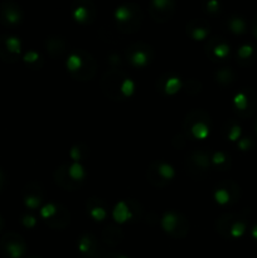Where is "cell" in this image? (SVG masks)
<instances>
[{
	"instance_id": "cell-1",
	"label": "cell",
	"mask_w": 257,
	"mask_h": 258,
	"mask_svg": "<svg viewBox=\"0 0 257 258\" xmlns=\"http://www.w3.org/2000/svg\"><path fill=\"white\" fill-rule=\"evenodd\" d=\"M102 92L113 101H126L133 96L135 91V83L133 78L118 68H111L106 71L100 81Z\"/></svg>"
},
{
	"instance_id": "cell-2",
	"label": "cell",
	"mask_w": 257,
	"mask_h": 258,
	"mask_svg": "<svg viewBox=\"0 0 257 258\" xmlns=\"http://www.w3.org/2000/svg\"><path fill=\"white\" fill-rule=\"evenodd\" d=\"M66 67L71 77L77 81H90L97 71V62L88 50H70L66 59Z\"/></svg>"
},
{
	"instance_id": "cell-3",
	"label": "cell",
	"mask_w": 257,
	"mask_h": 258,
	"mask_svg": "<svg viewBox=\"0 0 257 258\" xmlns=\"http://www.w3.org/2000/svg\"><path fill=\"white\" fill-rule=\"evenodd\" d=\"M249 227L248 217L244 213L226 212L222 213L214 222L217 233L224 239H238L244 236Z\"/></svg>"
},
{
	"instance_id": "cell-4",
	"label": "cell",
	"mask_w": 257,
	"mask_h": 258,
	"mask_svg": "<svg viewBox=\"0 0 257 258\" xmlns=\"http://www.w3.org/2000/svg\"><path fill=\"white\" fill-rule=\"evenodd\" d=\"M86 178H87V173L82 164L72 160L60 164L53 174L55 184L65 190H76L81 188Z\"/></svg>"
},
{
	"instance_id": "cell-5",
	"label": "cell",
	"mask_w": 257,
	"mask_h": 258,
	"mask_svg": "<svg viewBox=\"0 0 257 258\" xmlns=\"http://www.w3.org/2000/svg\"><path fill=\"white\" fill-rule=\"evenodd\" d=\"M115 20L121 33L130 34L140 29L143 24V10L135 2H127L118 5L115 10Z\"/></svg>"
},
{
	"instance_id": "cell-6",
	"label": "cell",
	"mask_w": 257,
	"mask_h": 258,
	"mask_svg": "<svg viewBox=\"0 0 257 258\" xmlns=\"http://www.w3.org/2000/svg\"><path fill=\"white\" fill-rule=\"evenodd\" d=\"M212 118L207 111L202 108L191 110L186 113L183 121V131L191 140H203L211 133Z\"/></svg>"
},
{
	"instance_id": "cell-7",
	"label": "cell",
	"mask_w": 257,
	"mask_h": 258,
	"mask_svg": "<svg viewBox=\"0 0 257 258\" xmlns=\"http://www.w3.org/2000/svg\"><path fill=\"white\" fill-rule=\"evenodd\" d=\"M211 155L212 151L204 149H197L186 154L184 159V168L188 175L196 180L206 178L212 170Z\"/></svg>"
},
{
	"instance_id": "cell-8",
	"label": "cell",
	"mask_w": 257,
	"mask_h": 258,
	"mask_svg": "<svg viewBox=\"0 0 257 258\" xmlns=\"http://www.w3.org/2000/svg\"><path fill=\"white\" fill-rule=\"evenodd\" d=\"M232 108L239 118H249L257 112V91L253 87H242L232 98Z\"/></svg>"
},
{
	"instance_id": "cell-9",
	"label": "cell",
	"mask_w": 257,
	"mask_h": 258,
	"mask_svg": "<svg viewBox=\"0 0 257 258\" xmlns=\"http://www.w3.org/2000/svg\"><path fill=\"white\" fill-rule=\"evenodd\" d=\"M40 218L53 229H63L70 224V211L59 202H48L40 208Z\"/></svg>"
},
{
	"instance_id": "cell-10",
	"label": "cell",
	"mask_w": 257,
	"mask_h": 258,
	"mask_svg": "<svg viewBox=\"0 0 257 258\" xmlns=\"http://www.w3.org/2000/svg\"><path fill=\"white\" fill-rule=\"evenodd\" d=\"M160 224L164 231L173 238H184L189 232V221L178 211H168L163 214Z\"/></svg>"
},
{
	"instance_id": "cell-11",
	"label": "cell",
	"mask_w": 257,
	"mask_h": 258,
	"mask_svg": "<svg viewBox=\"0 0 257 258\" xmlns=\"http://www.w3.org/2000/svg\"><path fill=\"white\" fill-rule=\"evenodd\" d=\"M143 206L135 199L120 201L112 211V218L116 223H136L143 217Z\"/></svg>"
},
{
	"instance_id": "cell-12",
	"label": "cell",
	"mask_w": 257,
	"mask_h": 258,
	"mask_svg": "<svg viewBox=\"0 0 257 258\" xmlns=\"http://www.w3.org/2000/svg\"><path fill=\"white\" fill-rule=\"evenodd\" d=\"M175 171L169 163L164 160H154L149 164L146 170V178L149 183L155 188H164L171 183Z\"/></svg>"
},
{
	"instance_id": "cell-13",
	"label": "cell",
	"mask_w": 257,
	"mask_h": 258,
	"mask_svg": "<svg viewBox=\"0 0 257 258\" xmlns=\"http://www.w3.org/2000/svg\"><path fill=\"white\" fill-rule=\"evenodd\" d=\"M125 58L134 67H146L154 59V49L149 43L134 42L125 50Z\"/></svg>"
},
{
	"instance_id": "cell-14",
	"label": "cell",
	"mask_w": 257,
	"mask_h": 258,
	"mask_svg": "<svg viewBox=\"0 0 257 258\" xmlns=\"http://www.w3.org/2000/svg\"><path fill=\"white\" fill-rule=\"evenodd\" d=\"M241 198V186L234 180H222L213 189V199L219 206H233Z\"/></svg>"
},
{
	"instance_id": "cell-15",
	"label": "cell",
	"mask_w": 257,
	"mask_h": 258,
	"mask_svg": "<svg viewBox=\"0 0 257 258\" xmlns=\"http://www.w3.org/2000/svg\"><path fill=\"white\" fill-rule=\"evenodd\" d=\"M204 53L213 62H226L231 57V44L219 35H213L206 39Z\"/></svg>"
},
{
	"instance_id": "cell-16",
	"label": "cell",
	"mask_w": 257,
	"mask_h": 258,
	"mask_svg": "<svg viewBox=\"0 0 257 258\" xmlns=\"http://www.w3.org/2000/svg\"><path fill=\"white\" fill-rule=\"evenodd\" d=\"M0 251L7 258H22L27 252V243L20 234L7 232L0 239Z\"/></svg>"
},
{
	"instance_id": "cell-17",
	"label": "cell",
	"mask_w": 257,
	"mask_h": 258,
	"mask_svg": "<svg viewBox=\"0 0 257 258\" xmlns=\"http://www.w3.org/2000/svg\"><path fill=\"white\" fill-rule=\"evenodd\" d=\"M22 55V42L12 34H0V59L7 63L19 60Z\"/></svg>"
},
{
	"instance_id": "cell-18",
	"label": "cell",
	"mask_w": 257,
	"mask_h": 258,
	"mask_svg": "<svg viewBox=\"0 0 257 258\" xmlns=\"http://www.w3.org/2000/svg\"><path fill=\"white\" fill-rule=\"evenodd\" d=\"M71 15L81 24H91L96 20L97 10L91 0H75L71 5Z\"/></svg>"
},
{
	"instance_id": "cell-19",
	"label": "cell",
	"mask_w": 257,
	"mask_h": 258,
	"mask_svg": "<svg viewBox=\"0 0 257 258\" xmlns=\"http://www.w3.org/2000/svg\"><path fill=\"white\" fill-rule=\"evenodd\" d=\"M24 18V12L18 3L5 0L0 3V23L5 27H15Z\"/></svg>"
},
{
	"instance_id": "cell-20",
	"label": "cell",
	"mask_w": 257,
	"mask_h": 258,
	"mask_svg": "<svg viewBox=\"0 0 257 258\" xmlns=\"http://www.w3.org/2000/svg\"><path fill=\"white\" fill-rule=\"evenodd\" d=\"M77 248L86 258H103L105 256V251L100 241L88 232H85L78 237Z\"/></svg>"
},
{
	"instance_id": "cell-21",
	"label": "cell",
	"mask_w": 257,
	"mask_h": 258,
	"mask_svg": "<svg viewBox=\"0 0 257 258\" xmlns=\"http://www.w3.org/2000/svg\"><path fill=\"white\" fill-rule=\"evenodd\" d=\"M45 193L43 186L39 183H28L23 188V202L29 212H34L39 209L44 203Z\"/></svg>"
},
{
	"instance_id": "cell-22",
	"label": "cell",
	"mask_w": 257,
	"mask_h": 258,
	"mask_svg": "<svg viewBox=\"0 0 257 258\" xmlns=\"http://www.w3.org/2000/svg\"><path fill=\"white\" fill-rule=\"evenodd\" d=\"M176 4L174 0H151L148 4L149 14L155 22L164 23L175 13Z\"/></svg>"
},
{
	"instance_id": "cell-23",
	"label": "cell",
	"mask_w": 257,
	"mask_h": 258,
	"mask_svg": "<svg viewBox=\"0 0 257 258\" xmlns=\"http://www.w3.org/2000/svg\"><path fill=\"white\" fill-rule=\"evenodd\" d=\"M85 208L90 218L95 222L107 221L112 211L110 209V204L98 197H91L86 201Z\"/></svg>"
},
{
	"instance_id": "cell-24",
	"label": "cell",
	"mask_w": 257,
	"mask_h": 258,
	"mask_svg": "<svg viewBox=\"0 0 257 258\" xmlns=\"http://www.w3.org/2000/svg\"><path fill=\"white\" fill-rule=\"evenodd\" d=\"M183 87L180 76L174 71H166L161 73L155 82V88L164 95H174Z\"/></svg>"
},
{
	"instance_id": "cell-25",
	"label": "cell",
	"mask_w": 257,
	"mask_h": 258,
	"mask_svg": "<svg viewBox=\"0 0 257 258\" xmlns=\"http://www.w3.org/2000/svg\"><path fill=\"white\" fill-rule=\"evenodd\" d=\"M186 34L194 40H203L209 38L211 25L203 18H193L185 25Z\"/></svg>"
},
{
	"instance_id": "cell-26",
	"label": "cell",
	"mask_w": 257,
	"mask_h": 258,
	"mask_svg": "<svg viewBox=\"0 0 257 258\" xmlns=\"http://www.w3.org/2000/svg\"><path fill=\"white\" fill-rule=\"evenodd\" d=\"M45 50L48 52V54L50 55L54 59H58V58H62L63 55L68 54L70 50H68V43L67 40L63 37L57 34H52L45 39L44 42Z\"/></svg>"
},
{
	"instance_id": "cell-27",
	"label": "cell",
	"mask_w": 257,
	"mask_h": 258,
	"mask_svg": "<svg viewBox=\"0 0 257 258\" xmlns=\"http://www.w3.org/2000/svg\"><path fill=\"white\" fill-rule=\"evenodd\" d=\"M257 58V49L252 43L244 42L238 47L236 52L237 63L242 67H249L254 64Z\"/></svg>"
},
{
	"instance_id": "cell-28",
	"label": "cell",
	"mask_w": 257,
	"mask_h": 258,
	"mask_svg": "<svg viewBox=\"0 0 257 258\" xmlns=\"http://www.w3.org/2000/svg\"><path fill=\"white\" fill-rule=\"evenodd\" d=\"M123 239V231L117 223H110L102 229L101 241L108 246H117Z\"/></svg>"
},
{
	"instance_id": "cell-29",
	"label": "cell",
	"mask_w": 257,
	"mask_h": 258,
	"mask_svg": "<svg viewBox=\"0 0 257 258\" xmlns=\"http://www.w3.org/2000/svg\"><path fill=\"white\" fill-rule=\"evenodd\" d=\"M223 25L227 30H229V32L237 35L244 34V33L247 32V29H248V23H247V20L239 14L228 15V17L224 19Z\"/></svg>"
},
{
	"instance_id": "cell-30",
	"label": "cell",
	"mask_w": 257,
	"mask_h": 258,
	"mask_svg": "<svg viewBox=\"0 0 257 258\" xmlns=\"http://www.w3.org/2000/svg\"><path fill=\"white\" fill-rule=\"evenodd\" d=\"M211 161L212 170L222 171V173L229 170L232 166V156L229 155V153H227L224 150L212 151Z\"/></svg>"
},
{
	"instance_id": "cell-31",
	"label": "cell",
	"mask_w": 257,
	"mask_h": 258,
	"mask_svg": "<svg viewBox=\"0 0 257 258\" xmlns=\"http://www.w3.org/2000/svg\"><path fill=\"white\" fill-rule=\"evenodd\" d=\"M222 135L232 143H237L242 138V126L236 120H227L222 125Z\"/></svg>"
},
{
	"instance_id": "cell-32",
	"label": "cell",
	"mask_w": 257,
	"mask_h": 258,
	"mask_svg": "<svg viewBox=\"0 0 257 258\" xmlns=\"http://www.w3.org/2000/svg\"><path fill=\"white\" fill-rule=\"evenodd\" d=\"M236 78V72H234L233 68L228 67V66L218 68V70H216V72H214V80L222 86L232 85V83H234Z\"/></svg>"
},
{
	"instance_id": "cell-33",
	"label": "cell",
	"mask_w": 257,
	"mask_h": 258,
	"mask_svg": "<svg viewBox=\"0 0 257 258\" xmlns=\"http://www.w3.org/2000/svg\"><path fill=\"white\" fill-rule=\"evenodd\" d=\"M23 60H24L25 64L29 66L30 68H34V70H39L44 64V57L34 49L27 50L23 55Z\"/></svg>"
},
{
	"instance_id": "cell-34",
	"label": "cell",
	"mask_w": 257,
	"mask_h": 258,
	"mask_svg": "<svg viewBox=\"0 0 257 258\" xmlns=\"http://www.w3.org/2000/svg\"><path fill=\"white\" fill-rule=\"evenodd\" d=\"M88 154H90V150H88L87 145H85V144H76L70 151L71 159L76 163H81V161L85 160Z\"/></svg>"
},
{
	"instance_id": "cell-35",
	"label": "cell",
	"mask_w": 257,
	"mask_h": 258,
	"mask_svg": "<svg viewBox=\"0 0 257 258\" xmlns=\"http://www.w3.org/2000/svg\"><path fill=\"white\" fill-rule=\"evenodd\" d=\"M202 8L207 14L216 15L222 12V4L218 0H206V2L202 3Z\"/></svg>"
},
{
	"instance_id": "cell-36",
	"label": "cell",
	"mask_w": 257,
	"mask_h": 258,
	"mask_svg": "<svg viewBox=\"0 0 257 258\" xmlns=\"http://www.w3.org/2000/svg\"><path fill=\"white\" fill-rule=\"evenodd\" d=\"M236 144H237V148H238L239 150L246 153V151L252 150V149L254 148V145H256V140H254L252 136L244 135V136H242V138L239 139Z\"/></svg>"
},
{
	"instance_id": "cell-37",
	"label": "cell",
	"mask_w": 257,
	"mask_h": 258,
	"mask_svg": "<svg viewBox=\"0 0 257 258\" xmlns=\"http://www.w3.org/2000/svg\"><path fill=\"white\" fill-rule=\"evenodd\" d=\"M20 222H22V224L25 227V228H33V227L37 224L38 221L35 214L33 213V212L28 211L20 216Z\"/></svg>"
},
{
	"instance_id": "cell-38",
	"label": "cell",
	"mask_w": 257,
	"mask_h": 258,
	"mask_svg": "<svg viewBox=\"0 0 257 258\" xmlns=\"http://www.w3.org/2000/svg\"><path fill=\"white\" fill-rule=\"evenodd\" d=\"M183 88L189 93V95H196V93H198L199 91H201L202 85L201 82H198L197 80H193V78H191V80L184 81Z\"/></svg>"
},
{
	"instance_id": "cell-39",
	"label": "cell",
	"mask_w": 257,
	"mask_h": 258,
	"mask_svg": "<svg viewBox=\"0 0 257 258\" xmlns=\"http://www.w3.org/2000/svg\"><path fill=\"white\" fill-rule=\"evenodd\" d=\"M249 236H251L252 241L257 244V222H254V223L249 227Z\"/></svg>"
},
{
	"instance_id": "cell-40",
	"label": "cell",
	"mask_w": 257,
	"mask_h": 258,
	"mask_svg": "<svg viewBox=\"0 0 257 258\" xmlns=\"http://www.w3.org/2000/svg\"><path fill=\"white\" fill-rule=\"evenodd\" d=\"M251 32L252 34H253V37L257 39V13L251 22Z\"/></svg>"
},
{
	"instance_id": "cell-41",
	"label": "cell",
	"mask_w": 257,
	"mask_h": 258,
	"mask_svg": "<svg viewBox=\"0 0 257 258\" xmlns=\"http://www.w3.org/2000/svg\"><path fill=\"white\" fill-rule=\"evenodd\" d=\"M103 258H128L125 254L120 253V252H110V253H106Z\"/></svg>"
},
{
	"instance_id": "cell-42",
	"label": "cell",
	"mask_w": 257,
	"mask_h": 258,
	"mask_svg": "<svg viewBox=\"0 0 257 258\" xmlns=\"http://www.w3.org/2000/svg\"><path fill=\"white\" fill-rule=\"evenodd\" d=\"M5 183H7V176H5L4 171L0 170V193H2L3 189H4Z\"/></svg>"
},
{
	"instance_id": "cell-43",
	"label": "cell",
	"mask_w": 257,
	"mask_h": 258,
	"mask_svg": "<svg viewBox=\"0 0 257 258\" xmlns=\"http://www.w3.org/2000/svg\"><path fill=\"white\" fill-rule=\"evenodd\" d=\"M4 226H5V222H4V219H3L2 217H0V233H2V232H3V229H4Z\"/></svg>"
},
{
	"instance_id": "cell-44",
	"label": "cell",
	"mask_w": 257,
	"mask_h": 258,
	"mask_svg": "<svg viewBox=\"0 0 257 258\" xmlns=\"http://www.w3.org/2000/svg\"><path fill=\"white\" fill-rule=\"evenodd\" d=\"M253 128H254V133H256V135H257V117L254 118V122H253Z\"/></svg>"
},
{
	"instance_id": "cell-45",
	"label": "cell",
	"mask_w": 257,
	"mask_h": 258,
	"mask_svg": "<svg viewBox=\"0 0 257 258\" xmlns=\"http://www.w3.org/2000/svg\"><path fill=\"white\" fill-rule=\"evenodd\" d=\"M28 258H39L38 256H30V257H28Z\"/></svg>"
},
{
	"instance_id": "cell-46",
	"label": "cell",
	"mask_w": 257,
	"mask_h": 258,
	"mask_svg": "<svg viewBox=\"0 0 257 258\" xmlns=\"http://www.w3.org/2000/svg\"><path fill=\"white\" fill-rule=\"evenodd\" d=\"M83 258H86V257H83Z\"/></svg>"
}]
</instances>
